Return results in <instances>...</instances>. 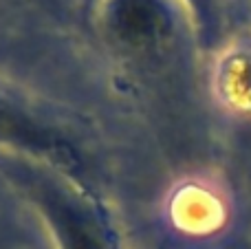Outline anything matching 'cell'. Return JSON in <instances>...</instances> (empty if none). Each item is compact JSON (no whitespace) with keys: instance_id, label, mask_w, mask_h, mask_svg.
<instances>
[{"instance_id":"6da1fadb","label":"cell","mask_w":251,"mask_h":249,"mask_svg":"<svg viewBox=\"0 0 251 249\" xmlns=\"http://www.w3.org/2000/svg\"><path fill=\"white\" fill-rule=\"evenodd\" d=\"M7 172L25 190L47 219L60 249H110L95 212L86 207L75 194H69L55 179H49L35 166L16 157H2Z\"/></svg>"},{"instance_id":"7a4b0ae2","label":"cell","mask_w":251,"mask_h":249,"mask_svg":"<svg viewBox=\"0 0 251 249\" xmlns=\"http://www.w3.org/2000/svg\"><path fill=\"white\" fill-rule=\"evenodd\" d=\"M0 144L22 150L35 159H47L55 168H62L71 174L82 172L79 157L69 141L29 117L25 110L4 100L2 95H0Z\"/></svg>"},{"instance_id":"3957f363","label":"cell","mask_w":251,"mask_h":249,"mask_svg":"<svg viewBox=\"0 0 251 249\" xmlns=\"http://www.w3.org/2000/svg\"><path fill=\"white\" fill-rule=\"evenodd\" d=\"M170 9L165 0H106L104 29L126 49H148L170 33Z\"/></svg>"},{"instance_id":"277c9868","label":"cell","mask_w":251,"mask_h":249,"mask_svg":"<svg viewBox=\"0 0 251 249\" xmlns=\"http://www.w3.org/2000/svg\"><path fill=\"white\" fill-rule=\"evenodd\" d=\"M190 2H194V4H196V7H199V9H203V4H205V2H207V0H190Z\"/></svg>"}]
</instances>
